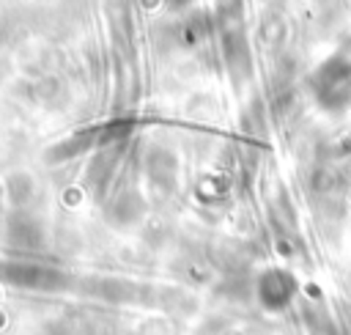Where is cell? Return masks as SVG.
Here are the masks:
<instances>
[{
  "instance_id": "obj_3",
  "label": "cell",
  "mask_w": 351,
  "mask_h": 335,
  "mask_svg": "<svg viewBox=\"0 0 351 335\" xmlns=\"http://www.w3.org/2000/svg\"><path fill=\"white\" fill-rule=\"evenodd\" d=\"M293 294V283L288 280V275H280V272H266L261 286H258V297L269 305V308H280L291 299Z\"/></svg>"
},
{
  "instance_id": "obj_1",
  "label": "cell",
  "mask_w": 351,
  "mask_h": 335,
  "mask_svg": "<svg viewBox=\"0 0 351 335\" xmlns=\"http://www.w3.org/2000/svg\"><path fill=\"white\" fill-rule=\"evenodd\" d=\"M313 85H315V96L326 110L346 107L351 96V63L343 58H332L329 63L321 66Z\"/></svg>"
},
{
  "instance_id": "obj_2",
  "label": "cell",
  "mask_w": 351,
  "mask_h": 335,
  "mask_svg": "<svg viewBox=\"0 0 351 335\" xmlns=\"http://www.w3.org/2000/svg\"><path fill=\"white\" fill-rule=\"evenodd\" d=\"M0 280L22 286V288H47V291H58L66 286L63 275L41 266V264H27V261H0Z\"/></svg>"
},
{
  "instance_id": "obj_4",
  "label": "cell",
  "mask_w": 351,
  "mask_h": 335,
  "mask_svg": "<svg viewBox=\"0 0 351 335\" xmlns=\"http://www.w3.org/2000/svg\"><path fill=\"white\" fill-rule=\"evenodd\" d=\"M90 291L99 294V297L107 299V302H132L134 294H137V288H134L132 283L121 280V277H101V280L93 283Z\"/></svg>"
}]
</instances>
